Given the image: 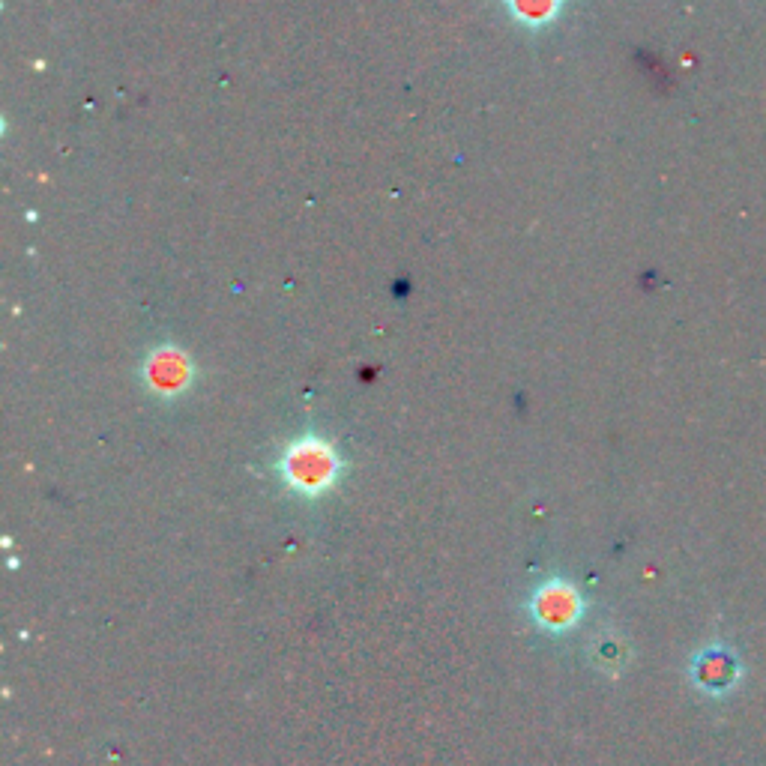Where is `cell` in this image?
<instances>
[{"label":"cell","instance_id":"1","mask_svg":"<svg viewBox=\"0 0 766 766\" xmlns=\"http://www.w3.org/2000/svg\"><path fill=\"white\" fill-rule=\"evenodd\" d=\"M710 665H713V671L710 674H701V680L707 683V686H731L734 683V659H728V656H710L707 659Z\"/></svg>","mask_w":766,"mask_h":766}]
</instances>
